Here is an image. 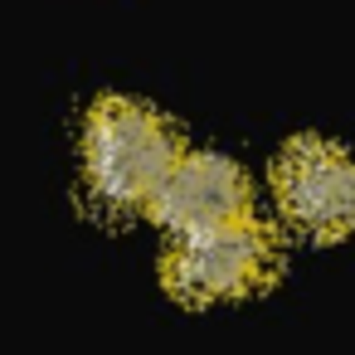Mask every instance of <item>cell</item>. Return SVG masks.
<instances>
[{"mask_svg":"<svg viewBox=\"0 0 355 355\" xmlns=\"http://www.w3.org/2000/svg\"><path fill=\"white\" fill-rule=\"evenodd\" d=\"M272 272H277V248H272V234L258 219L180 234L175 248L166 253V282L185 302L248 297Z\"/></svg>","mask_w":355,"mask_h":355,"instance_id":"2","label":"cell"},{"mask_svg":"<svg viewBox=\"0 0 355 355\" xmlns=\"http://www.w3.org/2000/svg\"><path fill=\"white\" fill-rule=\"evenodd\" d=\"M180 141L161 112L132 98H103L83 127L88 185L107 209H151L161 180L180 161Z\"/></svg>","mask_w":355,"mask_h":355,"instance_id":"1","label":"cell"},{"mask_svg":"<svg viewBox=\"0 0 355 355\" xmlns=\"http://www.w3.org/2000/svg\"><path fill=\"white\" fill-rule=\"evenodd\" d=\"M277 185V205L287 209V219L316 239H340L355 234V156L302 137L277 156L272 171Z\"/></svg>","mask_w":355,"mask_h":355,"instance_id":"3","label":"cell"},{"mask_svg":"<svg viewBox=\"0 0 355 355\" xmlns=\"http://www.w3.org/2000/svg\"><path fill=\"white\" fill-rule=\"evenodd\" d=\"M151 214L175 234H200L253 219V190L248 175L224 156H180L175 171L161 180Z\"/></svg>","mask_w":355,"mask_h":355,"instance_id":"4","label":"cell"}]
</instances>
